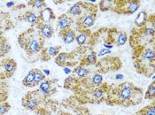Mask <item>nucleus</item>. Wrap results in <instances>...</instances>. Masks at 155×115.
<instances>
[{
    "instance_id": "nucleus-7",
    "label": "nucleus",
    "mask_w": 155,
    "mask_h": 115,
    "mask_svg": "<svg viewBox=\"0 0 155 115\" xmlns=\"http://www.w3.org/2000/svg\"><path fill=\"white\" fill-rule=\"evenodd\" d=\"M97 67L100 72H107L109 70H117L121 67V62L117 58H104L100 62H97Z\"/></svg>"
},
{
    "instance_id": "nucleus-31",
    "label": "nucleus",
    "mask_w": 155,
    "mask_h": 115,
    "mask_svg": "<svg viewBox=\"0 0 155 115\" xmlns=\"http://www.w3.org/2000/svg\"><path fill=\"white\" fill-rule=\"evenodd\" d=\"M10 108H11V105L7 102L0 104V115H5L6 113L9 112Z\"/></svg>"
},
{
    "instance_id": "nucleus-28",
    "label": "nucleus",
    "mask_w": 155,
    "mask_h": 115,
    "mask_svg": "<svg viewBox=\"0 0 155 115\" xmlns=\"http://www.w3.org/2000/svg\"><path fill=\"white\" fill-rule=\"evenodd\" d=\"M155 97V83L154 80L149 85L147 91L144 95V98L145 99H149V100H153Z\"/></svg>"
},
{
    "instance_id": "nucleus-21",
    "label": "nucleus",
    "mask_w": 155,
    "mask_h": 115,
    "mask_svg": "<svg viewBox=\"0 0 155 115\" xmlns=\"http://www.w3.org/2000/svg\"><path fill=\"white\" fill-rule=\"evenodd\" d=\"M91 32L90 29L87 30H79V33L76 34L75 36V41L77 43V44L80 46L84 45L89 39H91Z\"/></svg>"
},
{
    "instance_id": "nucleus-5",
    "label": "nucleus",
    "mask_w": 155,
    "mask_h": 115,
    "mask_svg": "<svg viewBox=\"0 0 155 115\" xmlns=\"http://www.w3.org/2000/svg\"><path fill=\"white\" fill-rule=\"evenodd\" d=\"M108 87H109L108 84L102 83L100 86H97L87 90H83L82 93H79V95L84 97L85 101L89 103H100L101 101H105Z\"/></svg>"
},
{
    "instance_id": "nucleus-32",
    "label": "nucleus",
    "mask_w": 155,
    "mask_h": 115,
    "mask_svg": "<svg viewBox=\"0 0 155 115\" xmlns=\"http://www.w3.org/2000/svg\"><path fill=\"white\" fill-rule=\"evenodd\" d=\"M12 5H14V2H12V1H11V2H8V3L6 4V6H7V7H11V6H12Z\"/></svg>"
},
{
    "instance_id": "nucleus-4",
    "label": "nucleus",
    "mask_w": 155,
    "mask_h": 115,
    "mask_svg": "<svg viewBox=\"0 0 155 115\" xmlns=\"http://www.w3.org/2000/svg\"><path fill=\"white\" fill-rule=\"evenodd\" d=\"M153 41H154V28L147 26V23L143 27L132 29L130 37V44L132 48L145 45Z\"/></svg>"
},
{
    "instance_id": "nucleus-29",
    "label": "nucleus",
    "mask_w": 155,
    "mask_h": 115,
    "mask_svg": "<svg viewBox=\"0 0 155 115\" xmlns=\"http://www.w3.org/2000/svg\"><path fill=\"white\" fill-rule=\"evenodd\" d=\"M45 80V74L44 72L39 70V69H35V78H34V86H36L40 84L43 80Z\"/></svg>"
},
{
    "instance_id": "nucleus-27",
    "label": "nucleus",
    "mask_w": 155,
    "mask_h": 115,
    "mask_svg": "<svg viewBox=\"0 0 155 115\" xmlns=\"http://www.w3.org/2000/svg\"><path fill=\"white\" fill-rule=\"evenodd\" d=\"M37 18H38V16L36 15L34 12L29 11L27 12L24 14L23 17H22V20H24L27 22L31 23V24H36V21H37Z\"/></svg>"
},
{
    "instance_id": "nucleus-6",
    "label": "nucleus",
    "mask_w": 155,
    "mask_h": 115,
    "mask_svg": "<svg viewBox=\"0 0 155 115\" xmlns=\"http://www.w3.org/2000/svg\"><path fill=\"white\" fill-rule=\"evenodd\" d=\"M141 2L137 0H121L115 1L114 11L120 14H132L140 7Z\"/></svg>"
},
{
    "instance_id": "nucleus-23",
    "label": "nucleus",
    "mask_w": 155,
    "mask_h": 115,
    "mask_svg": "<svg viewBox=\"0 0 155 115\" xmlns=\"http://www.w3.org/2000/svg\"><path fill=\"white\" fill-rule=\"evenodd\" d=\"M115 1L116 0H107V1H100L99 3V8L101 11H107L112 10L114 11L115 6Z\"/></svg>"
},
{
    "instance_id": "nucleus-13",
    "label": "nucleus",
    "mask_w": 155,
    "mask_h": 115,
    "mask_svg": "<svg viewBox=\"0 0 155 115\" xmlns=\"http://www.w3.org/2000/svg\"><path fill=\"white\" fill-rule=\"evenodd\" d=\"M55 18H56V16H55L53 11H52V9L45 7L43 10H41L40 12H39V15H38L36 23L50 24L51 21H52L53 20H55Z\"/></svg>"
},
{
    "instance_id": "nucleus-8",
    "label": "nucleus",
    "mask_w": 155,
    "mask_h": 115,
    "mask_svg": "<svg viewBox=\"0 0 155 115\" xmlns=\"http://www.w3.org/2000/svg\"><path fill=\"white\" fill-rule=\"evenodd\" d=\"M16 67H17V64L13 59L12 58L4 59L0 63V70L1 69L3 70L2 72H0V80L11 77L14 74Z\"/></svg>"
},
{
    "instance_id": "nucleus-12",
    "label": "nucleus",
    "mask_w": 155,
    "mask_h": 115,
    "mask_svg": "<svg viewBox=\"0 0 155 115\" xmlns=\"http://www.w3.org/2000/svg\"><path fill=\"white\" fill-rule=\"evenodd\" d=\"M55 81L51 80H44L39 86V90L40 95L44 97L51 96L54 92L56 91V88L53 87V83Z\"/></svg>"
},
{
    "instance_id": "nucleus-30",
    "label": "nucleus",
    "mask_w": 155,
    "mask_h": 115,
    "mask_svg": "<svg viewBox=\"0 0 155 115\" xmlns=\"http://www.w3.org/2000/svg\"><path fill=\"white\" fill-rule=\"evenodd\" d=\"M28 5H31L33 8L40 9V11L46 7V4H45V1H41V0L29 1V2H28Z\"/></svg>"
},
{
    "instance_id": "nucleus-9",
    "label": "nucleus",
    "mask_w": 155,
    "mask_h": 115,
    "mask_svg": "<svg viewBox=\"0 0 155 115\" xmlns=\"http://www.w3.org/2000/svg\"><path fill=\"white\" fill-rule=\"evenodd\" d=\"M97 18V13L86 14L78 18L76 21V26L78 30H87L94 25Z\"/></svg>"
},
{
    "instance_id": "nucleus-17",
    "label": "nucleus",
    "mask_w": 155,
    "mask_h": 115,
    "mask_svg": "<svg viewBox=\"0 0 155 115\" xmlns=\"http://www.w3.org/2000/svg\"><path fill=\"white\" fill-rule=\"evenodd\" d=\"M90 73H91V70L88 67L78 66L73 71V75L68 77V78L73 80H82V79L88 77L90 75Z\"/></svg>"
},
{
    "instance_id": "nucleus-33",
    "label": "nucleus",
    "mask_w": 155,
    "mask_h": 115,
    "mask_svg": "<svg viewBox=\"0 0 155 115\" xmlns=\"http://www.w3.org/2000/svg\"><path fill=\"white\" fill-rule=\"evenodd\" d=\"M4 85H5V83H4L3 81H0V92H1V90H3V88H4Z\"/></svg>"
},
{
    "instance_id": "nucleus-10",
    "label": "nucleus",
    "mask_w": 155,
    "mask_h": 115,
    "mask_svg": "<svg viewBox=\"0 0 155 115\" xmlns=\"http://www.w3.org/2000/svg\"><path fill=\"white\" fill-rule=\"evenodd\" d=\"M108 34L110 35L112 42L116 46L124 45L128 42V35L124 31H120L116 28L108 29Z\"/></svg>"
},
{
    "instance_id": "nucleus-1",
    "label": "nucleus",
    "mask_w": 155,
    "mask_h": 115,
    "mask_svg": "<svg viewBox=\"0 0 155 115\" xmlns=\"http://www.w3.org/2000/svg\"><path fill=\"white\" fill-rule=\"evenodd\" d=\"M143 97V90L131 82L113 84L108 87L105 98L108 104L131 106L140 104Z\"/></svg>"
},
{
    "instance_id": "nucleus-19",
    "label": "nucleus",
    "mask_w": 155,
    "mask_h": 115,
    "mask_svg": "<svg viewBox=\"0 0 155 115\" xmlns=\"http://www.w3.org/2000/svg\"><path fill=\"white\" fill-rule=\"evenodd\" d=\"M72 23H73V18L68 14L66 13L62 14L58 18V27L60 28V31L71 28Z\"/></svg>"
},
{
    "instance_id": "nucleus-14",
    "label": "nucleus",
    "mask_w": 155,
    "mask_h": 115,
    "mask_svg": "<svg viewBox=\"0 0 155 115\" xmlns=\"http://www.w3.org/2000/svg\"><path fill=\"white\" fill-rule=\"evenodd\" d=\"M73 60L74 54L68 52H60L59 55L55 58V63L60 67H69L71 65H74Z\"/></svg>"
},
{
    "instance_id": "nucleus-24",
    "label": "nucleus",
    "mask_w": 155,
    "mask_h": 115,
    "mask_svg": "<svg viewBox=\"0 0 155 115\" xmlns=\"http://www.w3.org/2000/svg\"><path fill=\"white\" fill-rule=\"evenodd\" d=\"M133 115H155V107H154V102L145 106L142 110L138 111L137 113H136Z\"/></svg>"
},
{
    "instance_id": "nucleus-2",
    "label": "nucleus",
    "mask_w": 155,
    "mask_h": 115,
    "mask_svg": "<svg viewBox=\"0 0 155 115\" xmlns=\"http://www.w3.org/2000/svg\"><path fill=\"white\" fill-rule=\"evenodd\" d=\"M133 60L137 71L143 75L151 76L154 74L155 51L154 41L133 48Z\"/></svg>"
},
{
    "instance_id": "nucleus-22",
    "label": "nucleus",
    "mask_w": 155,
    "mask_h": 115,
    "mask_svg": "<svg viewBox=\"0 0 155 115\" xmlns=\"http://www.w3.org/2000/svg\"><path fill=\"white\" fill-rule=\"evenodd\" d=\"M34 78H35V69H31L25 76V78L22 80V84L26 87H35Z\"/></svg>"
},
{
    "instance_id": "nucleus-26",
    "label": "nucleus",
    "mask_w": 155,
    "mask_h": 115,
    "mask_svg": "<svg viewBox=\"0 0 155 115\" xmlns=\"http://www.w3.org/2000/svg\"><path fill=\"white\" fill-rule=\"evenodd\" d=\"M147 21H148V15H147V13L145 12H141L138 14V16L137 17V19L135 21V23L137 24V26L138 28H140V27L144 26L147 23Z\"/></svg>"
},
{
    "instance_id": "nucleus-20",
    "label": "nucleus",
    "mask_w": 155,
    "mask_h": 115,
    "mask_svg": "<svg viewBox=\"0 0 155 115\" xmlns=\"http://www.w3.org/2000/svg\"><path fill=\"white\" fill-rule=\"evenodd\" d=\"M60 36L62 39V41L65 44H72L74 40H75V36H76V33L74 30H73L72 28H68L65 30H61L60 31Z\"/></svg>"
},
{
    "instance_id": "nucleus-34",
    "label": "nucleus",
    "mask_w": 155,
    "mask_h": 115,
    "mask_svg": "<svg viewBox=\"0 0 155 115\" xmlns=\"http://www.w3.org/2000/svg\"><path fill=\"white\" fill-rule=\"evenodd\" d=\"M43 72H44V73H46V74H50V71H49V70H44Z\"/></svg>"
},
{
    "instance_id": "nucleus-18",
    "label": "nucleus",
    "mask_w": 155,
    "mask_h": 115,
    "mask_svg": "<svg viewBox=\"0 0 155 115\" xmlns=\"http://www.w3.org/2000/svg\"><path fill=\"white\" fill-rule=\"evenodd\" d=\"M97 62V53L95 51H90L89 53H87L85 56H84L81 61H80V65L81 67H90V66H92V65H96Z\"/></svg>"
},
{
    "instance_id": "nucleus-25",
    "label": "nucleus",
    "mask_w": 155,
    "mask_h": 115,
    "mask_svg": "<svg viewBox=\"0 0 155 115\" xmlns=\"http://www.w3.org/2000/svg\"><path fill=\"white\" fill-rule=\"evenodd\" d=\"M10 50H11V45L8 44L6 39L2 38L0 40V57H3L5 54H7L10 51Z\"/></svg>"
},
{
    "instance_id": "nucleus-3",
    "label": "nucleus",
    "mask_w": 155,
    "mask_h": 115,
    "mask_svg": "<svg viewBox=\"0 0 155 115\" xmlns=\"http://www.w3.org/2000/svg\"><path fill=\"white\" fill-rule=\"evenodd\" d=\"M44 37L34 28H30L23 32L18 38L19 44L25 51L27 55L30 58H36V60L41 57L44 49Z\"/></svg>"
},
{
    "instance_id": "nucleus-11",
    "label": "nucleus",
    "mask_w": 155,
    "mask_h": 115,
    "mask_svg": "<svg viewBox=\"0 0 155 115\" xmlns=\"http://www.w3.org/2000/svg\"><path fill=\"white\" fill-rule=\"evenodd\" d=\"M36 91H35V95H32L34 94V91L28 92L22 98V105L27 109V110H29V111H34L36 110L38 106V104H39V95H36Z\"/></svg>"
},
{
    "instance_id": "nucleus-16",
    "label": "nucleus",
    "mask_w": 155,
    "mask_h": 115,
    "mask_svg": "<svg viewBox=\"0 0 155 115\" xmlns=\"http://www.w3.org/2000/svg\"><path fill=\"white\" fill-rule=\"evenodd\" d=\"M36 28L44 37V39H49L54 34V28L51 24L36 23Z\"/></svg>"
},
{
    "instance_id": "nucleus-15",
    "label": "nucleus",
    "mask_w": 155,
    "mask_h": 115,
    "mask_svg": "<svg viewBox=\"0 0 155 115\" xmlns=\"http://www.w3.org/2000/svg\"><path fill=\"white\" fill-rule=\"evenodd\" d=\"M61 46H50L44 48L41 53L40 58L44 61H48L51 58H56L60 52Z\"/></svg>"
}]
</instances>
